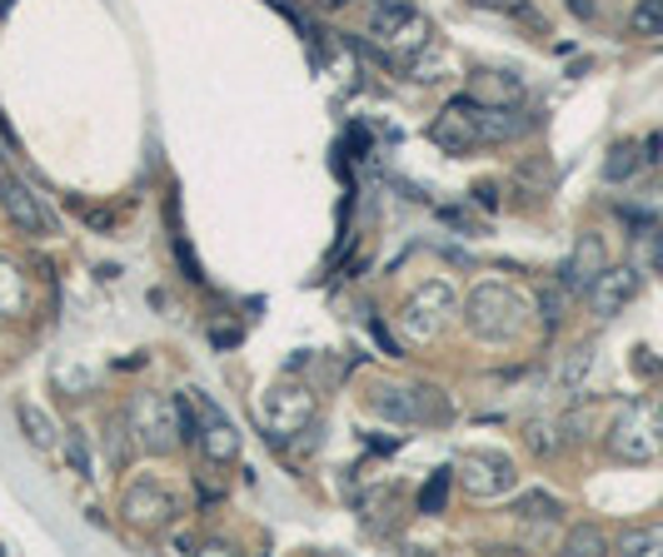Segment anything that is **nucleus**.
<instances>
[{
	"mask_svg": "<svg viewBox=\"0 0 663 557\" xmlns=\"http://www.w3.org/2000/svg\"><path fill=\"white\" fill-rule=\"evenodd\" d=\"M175 403H180V438H190L200 448L205 463H235L240 458V428L225 418V408L210 393L195 388V393H180Z\"/></svg>",
	"mask_w": 663,
	"mask_h": 557,
	"instance_id": "f257e3e1",
	"label": "nucleus"
},
{
	"mask_svg": "<svg viewBox=\"0 0 663 557\" xmlns=\"http://www.w3.org/2000/svg\"><path fill=\"white\" fill-rule=\"evenodd\" d=\"M609 453L619 463H653L663 453V408L649 398H633L609 423Z\"/></svg>",
	"mask_w": 663,
	"mask_h": 557,
	"instance_id": "f03ea898",
	"label": "nucleus"
},
{
	"mask_svg": "<svg viewBox=\"0 0 663 557\" xmlns=\"http://www.w3.org/2000/svg\"><path fill=\"white\" fill-rule=\"evenodd\" d=\"M464 324H469L479 338H489V344L514 338L524 328V298H519V288H509V284H479L469 298H464Z\"/></svg>",
	"mask_w": 663,
	"mask_h": 557,
	"instance_id": "7ed1b4c3",
	"label": "nucleus"
},
{
	"mask_svg": "<svg viewBox=\"0 0 663 557\" xmlns=\"http://www.w3.org/2000/svg\"><path fill=\"white\" fill-rule=\"evenodd\" d=\"M125 423L141 453H170L180 443V403L160 393H135L125 408Z\"/></svg>",
	"mask_w": 663,
	"mask_h": 557,
	"instance_id": "20e7f679",
	"label": "nucleus"
},
{
	"mask_svg": "<svg viewBox=\"0 0 663 557\" xmlns=\"http://www.w3.org/2000/svg\"><path fill=\"white\" fill-rule=\"evenodd\" d=\"M370 408L380 418L400 428H414V423H449L454 418V403L439 393V388H394V383H380L370 393Z\"/></svg>",
	"mask_w": 663,
	"mask_h": 557,
	"instance_id": "39448f33",
	"label": "nucleus"
},
{
	"mask_svg": "<svg viewBox=\"0 0 663 557\" xmlns=\"http://www.w3.org/2000/svg\"><path fill=\"white\" fill-rule=\"evenodd\" d=\"M454 308H459V298H454V288L444 284V278H429V284H419L410 298H404V308H400L404 338H414V344H429V338L439 334L444 324H449Z\"/></svg>",
	"mask_w": 663,
	"mask_h": 557,
	"instance_id": "423d86ee",
	"label": "nucleus"
},
{
	"mask_svg": "<svg viewBox=\"0 0 663 557\" xmlns=\"http://www.w3.org/2000/svg\"><path fill=\"white\" fill-rule=\"evenodd\" d=\"M260 418H265L270 443H290V438H300L314 423V393L300 383H274L260 398Z\"/></svg>",
	"mask_w": 663,
	"mask_h": 557,
	"instance_id": "0eeeda50",
	"label": "nucleus"
},
{
	"mask_svg": "<svg viewBox=\"0 0 663 557\" xmlns=\"http://www.w3.org/2000/svg\"><path fill=\"white\" fill-rule=\"evenodd\" d=\"M454 477L464 483V493H469L474 503H499V497H509L514 483H519V473H514V458L489 453V448H474V453H464V463L454 467Z\"/></svg>",
	"mask_w": 663,
	"mask_h": 557,
	"instance_id": "6e6552de",
	"label": "nucleus"
},
{
	"mask_svg": "<svg viewBox=\"0 0 663 557\" xmlns=\"http://www.w3.org/2000/svg\"><path fill=\"white\" fill-rule=\"evenodd\" d=\"M0 209H6V219H11L21 234H31V239H45V234H55V214H51V204H45L41 195H35L25 179H15L11 169L0 175Z\"/></svg>",
	"mask_w": 663,
	"mask_h": 557,
	"instance_id": "1a4fd4ad",
	"label": "nucleus"
},
{
	"mask_svg": "<svg viewBox=\"0 0 663 557\" xmlns=\"http://www.w3.org/2000/svg\"><path fill=\"white\" fill-rule=\"evenodd\" d=\"M639 298V269L629 264H603V274L589 284V308L599 318H619Z\"/></svg>",
	"mask_w": 663,
	"mask_h": 557,
	"instance_id": "9d476101",
	"label": "nucleus"
},
{
	"mask_svg": "<svg viewBox=\"0 0 663 557\" xmlns=\"http://www.w3.org/2000/svg\"><path fill=\"white\" fill-rule=\"evenodd\" d=\"M469 119H474V139H479V145H509V139L533 129V119L519 115L514 105H489V99H479V95H474Z\"/></svg>",
	"mask_w": 663,
	"mask_h": 557,
	"instance_id": "9b49d317",
	"label": "nucleus"
},
{
	"mask_svg": "<svg viewBox=\"0 0 663 557\" xmlns=\"http://www.w3.org/2000/svg\"><path fill=\"white\" fill-rule=\"evenodd\" d=\"M469 109H474V95H454L449 105L434 115V125H429V139L444 149V155H469L479 139H474V119H469Z\"/></svg>",
	"mask_w": 663,
	"mask_h": 557,
	"instance_id": "f8f14e48",
	"label": "nucleus"
},
{
	"mask_svg": "<svg viewBox=\"0 0 663 557\" xmlns=\"http://www.w3.org/2000/svg\"><path fill=\"white\" fill-rule=\"evenodd\" d=\"M125 517H131L135 527H165L175 517V497L165 493L160 483H151V477H141V483L125 493Z\"/></svg>",
	"mask_w": 663,
	"mask_h": 557,
	"instance_id": "ddd939ff",
	"label": "nucleus"
},
{
	"mask_svg": "<svg viewBox=\"0 0 663 557\" xmlns=\"http://www.w3.org/2000/svg\"><path fill=\"white\" fill-rule=\"evenodd\" d=\"M603 244L593 234H579V244H573V254L563 259V269H559V284L569 288V294H589V284L603 274Z\"/></svg>",
	"mask_w": 663,
	"mask_h": 557,
	"instance_id": "4468645a",
	"label": "nucleus"
},
{
	"mask_svg": "<svg viewBox=\"0 0 663 557\" xmlns=\"http://www.w3.org/2000/svg\"><path fill=\"white\" fill-rule=\"evenodd\" d=\"M563 503L553 493H543V487H529V493H514V517L519 523H559Z\"/></svg>",
	"mask_w": 663,
	"mask_h": 557,
	"instance_id": "2eb2a0df",
	"label": "nucleus"
},
{
	"mask_svg": "<svg viewBox=\"0 0 663 557\" xmlns=\"http://www.w3.org/2000/svg\"><path fill=\"white\" fill-rule=\"evenodd\" d=\"M25 298H31V284H25V274L11 264V259H0V314H6V318L21 314Z\"/></svg>",
	"mask_w": 663,
	"mask_h": 557,
	"instance_id": "dca6fc26",
	"label": "nucleus"
},
{
	"mask_svg": "<svg viewBox=\"0 0 663 557\" xmlns=\"http://www.w3.org/2000/svg\"><path fill=\"white\" fill-rule=\"evenodd\" d=\"M563 423H549V418H529L524 423V448H529L533 458H553L563 448Z\"/></svg>",
	"mask_w": 663,
	"mask_h": 557,
	"instance_id": "f3484780",
	"label": "nucleus"
},
{
	"mask_svg": "<svg viewBox=\"0 0 663 557\" xmlns=\"http://www.w3.org/2000/svg\"><path fill=\"white\" fill-rule=\"evenodd\" d=\"M15 418H21L25 443H35V448H55V423H51V413H45V408H35V403H15Z\"/></svg>",
	"mask_w": 663,
	"mask_h": 557,
	"instance_id": "a211bd4d",
	"label": "nucleus"
},
{
	"mask_svg": "<svg viewBox=\"0 0 663 557\" xmlns=\"http://www.w3.org/2000/svg\"><path fill=\"white\" fill-rule=\"evenodd\" d=\"M619 553L623 557H663V523L629 527V533L619 537Z\"/></svg>",
	"mask_w": 663,
	"mask_h": 557,
	"instance_id": "6ab92c4d",
	"label": "nucleus"
},
{
	"mask_svg": "<svg viewBox=\"0 0 663 557\" xmlns=\"http://www.w3.org/2000/svg\"><path fill=\"white\" fill-rule=\"evenodd\" d=\"M639 169H643V149L629 145V139H623V145H613L609 159H603V179H609V185H623V179H633Z\"/></svg>",
	"mask_w": 663,
	"mask_h": 557,
	"instance_id": "aec40b11",
	"label": "nucleus"
},
{
	"mask_svg": "<svg viewBox=\"0 0 663 557\" xmlns=\"http://www.w3.org/2000/svg\"><path fill=\"white\" fill-rule=\"evenodd\" d=\"M563 553L569 557H599V553H609V537H603L593 523H579V527H569V537H563Z\"/></svg>",
	"mask_w": 663,
	"mask_h": 557,
	"instance_id": "412c9836",
	"label": "nucleus"
},
{
	"mask_svg": "<svg viewBox=\"0 0 663 557\" xmlns=\"http://www.w3.org/2000/svg\"><path fill=\"white\" fill-rule=\"evenodd\" d=\"M589 368H593V348H573L569 358H563V368H559V393H583V378H589Z\"/></svg>",
	"mask_w": 663,
	"mask_h": 557,
	"instance_id": "4be33fe9",
	"label": "nucleus"
},
{
	"mask_svg": "<svg viewBox=\"0 0 663 557\" xmlns=\"http://www.w3.org/2000/svg\"><path fill=\"white\" fill-rule=\"evenodd\" d=\"M449 483H454V467H439V473L424 477V487H419V513H444V503H449Z\"/></svg>",
	"mask_w": 663,
	"mask_h": 557,
	"instance_id": "5701e85b",
	"label": "nucleus"
},
{
	"mask_svg": "<svg viewBox=\"0 0 663 557\" xmlns=\"http://www.w3.org/2000/svg\"><path fill=\"white\" fill-rule=\"evenodd\" d=\"M629 25H633V35H643V40H663V0H639Z\"/></svg>",
	"mask_w": 663,
	"mask_h": 557,
	"instance_id": "b1692460",
	"label": "nucleus"
},
{
	"mask_svg": "<svg viewBox=\"0 0 663 557\" xmlns=\"http://www.w3.org/2000/svg\"><path fill=\"white\" fill-rule=\"evenodd\" d=\"M563 308H569V288H553V284H543L539 288V318H543V328H559L563 324Z\"/></svg>",
	"mask_w": 663,
	"mask_h": 557,
	"instance_id": "393cba45",
	"label": "nucleus"
},
{
	"mask_svg": "<svg viewBox=\"0 0 663 557\" xmlns=\"http://www.w3.org/2000/svg\"><path fill=\"white\" fill-rule=\"evenodd\" d=\"M65 463L75 467V477H95L91 473V443H85L81 428H71V438H65Z\"/></svg>",
	"mask_w": 663,
	"mask_h": 557,
	"instance_id": "a878e982",
	"label": "nucleus"
},
{
	"mask_svg": "<svg viewBox=\"0 0 663 557\" xmlns=\"http://www.w3.org/2000/svg\"><path fill=\"white\" fill-rule=\"evenodd\" d=\"M474 195H479V204H484V209H499V189H494V185H479Z\"/></svg>",
	"mask_w": 663,
	"mask_h": 557,
	"instance_id": "bb28decb",
	"label": "nucleus"
},
{
	"mask_svg": "<svg viewBox=\"0 0 663 557\" xmlns=\"http://www.w3.org/2000/svg\"><path fill=\"white\" fill-rule=\"evenodd\" d=\"M569 6H573V15H583V20L593 15V0H569Z\"/></svg>",
	"mask_w": 663,
	"mask_h": 557,
	"instance_id": "cd10ccee",
	"label": "nucleus"
},
{
	"mask_svg": "<svg viewBox=\"0 0 663 557\" xmlns=\"http://www.w3.org/2000/svg\"><path fill=\"white\" fill-rule=\"evenodd\" d=\"M653 264H659V274H663V234H659V244H653Z\"/></svg>",
	"mask_w": 663,
	"mask_h": 557,
	"instance_id": "c85d7f7f",
	"label": "nucleus"
},
{
	"mask_svg": "<svg viewBox=\"0 0 663 557\" xmlns=\"http://www.w3.org/2000/svg\"><path fill=\"white\" fill-rule=\"evenodd\" d=\"M479 6H509V0H479Z\"/></svg>",
	"mask_w": 663,
	"mask_h": 557,
	"instance_id": "c756f323",
	"label": "nucleus"
},
{
	"mask_svg": "<svg viewBox=\"0 0 663 557\" xmlns=\"http://www.w3.org/2000/svg\"><path fill=\"white\" fill-rule=\"evenodd\" d=\"M0 175H6V155H0Z\"/></svg>",
	"mask_w": 663,
	"mask_h": 557,
	"instance_id": "7c9ffc66",
	"label": "nucleus"
},
{
	"mask_svg": "<svg viewBox=\"0 0 663 557\" xmlns=\"http://www.w3.org/2000/svg\"><path fill=\"white\" fill-rule=\"evenodd\" d=\"M330 6H344V0H330Z\"/></svg>",
	"mask_w": 663,
	"mask_h": 557,
	"instance_id": "2f4dec72",
	"label": "nucleus"
}]
</instances>
